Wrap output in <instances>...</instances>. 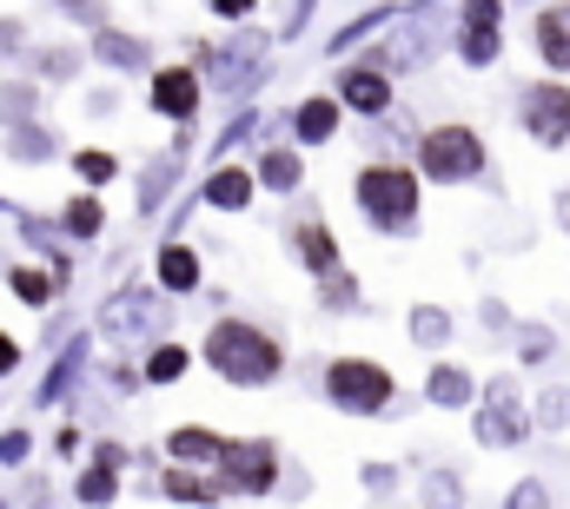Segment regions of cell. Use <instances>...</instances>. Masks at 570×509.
<instances>
[{
	"instance_id": "2",
	"label": "cell",
	"mask_w": 570,
	"mask_h": 509,
	"mask_svg": "<svg viewBox=\"0 0 570 509\" xmlns=\"http://www.w3.org/2000/svg\"><path fill=\"white\" fill-rule=\"evenodd\" d=\"M358 206H365L379 226H412V212H419V179H412L405 166H372V172H358Z\"/></svg>"
},
{
	"instance_id": "18",
	"label": "cell",
	"mask_w": 570,
	"mask_h": 509,
	"mask_svg": "<svg viewBox=\"0 0 570 509\" xmlns=\"http://www.w3.org/2000/svg\"><path fill=\"white\" fill-rule=\"evenodd\" d=\"M13 291H20L27 305H47V298H53V278H40V271H13Z\"/></svg>"
},
{
	"instance_id": "19",
	"label": "cell",
	"mask_w": 570,
	"mask_h": 509,
	"mask_svg": "<svg viewBox=\"0 0 570 509\" xmlns=\"http://www.w3.org/2000/svg\"><path fill=\"white\" fill-rule=\"evenodd\" d=\"M173 450H179V457H219L226 443H213L206 430H179V437H173Z\"/></svg>"
},
{
	"instance_id": "11",
	"label": "cell",
	"mask_w": 570,
	"mask_h": 509,
	"mask_svg": "<svg viewBox=\"0 0 570 509\" xmlns=\"http://www.w3.org/2000/svg\"><path fill=\"white\" fill-rule=\"evenodd\" d=\"M345 107H358V113H385L392 107V87H385V73H345Z\"/></svg>"
},
{
	"instance_id": "15",
	"label": "cell",
	"mask_w": 570,
	"mask_h": 509,
	"mask_svg": "<svg viewBox=\"0 0 570 509\" xmlns=\"http://www.w3.org/2000/svg\"><path fill=\"white\" fill-rule=\"evenodd\" d=\"M206 199H213V206H246V199H253V179H246V172H219V179L206 186Z\"/></svg>"
},
{
	"instance_id": "27",
	"label": "cell",
	"mask_w": 570,
	"mask_h": 509,
	"mask_svg": "<svg viewBox=\"0 0 570 509\" xmlns=\"http://www.w3.org/2000/svg\"><path fill=\"white\" fill-rule=\"evenodd\" d=\"M511 509H544V483H518L511 490Z\"/></svg>"
},
{
	"instance_id": "28",
	"label": "cell",
	"mask_w": 570,
	"mask_h": 509,
	"mask_svg": "<svg viewBox=\"0 0 570 509\" xmlns=\"http://www.w3.org/2000/svg\"><path fill=\"white\" fill-rule=\"evenodd\" d=\"M40 146H53L47 132H20V159H40Z\"/></svg>"
},
{
	"instance_id": "21",
	"label": "cell",
	"mask_w": 570,
	"mask_h": 509,
	"mask_svg": "<svg viewBox=\"0 0 570 509\" xmlns=\"http://www.w3.org/2000/svg\"><path fill=\"white\" fill-rule=\"evenodd\" d=\"M67 226H73L80 239H94V232H100V206H94V199H73V212H67Z\"/></svg>"
},
{
	"instance_id": "1",
	"label": "cell",
	"mask_w": 570,
	"mask_h": 509,
	"mask_svg": "<svg viewBox=\"0 0 570 509\" xmlns=\"http://www.w3.org/2000/svg\"><path fill=\"white\" fill-rule=\"evenodd\" d=\"M206 358H213L233 383H266L279 371V351H273L259 331H246V325H219L213 345H206Z\"/></svg>"
},
{
	"instance_id": "4",
	"label": "cell",
	"mask_w": 570,
	"mask_h": 509,
	"mask_svg": "<svg viewBox=\"0 0 570 509\" xmlns=\"http://www.w3.org/2000/svg\"><path fill=\"white\" fill-rule=\"evenodd\" d=\"M524 127L538 146H564L570 139V87H524Z\"/></svg>"
},
{
	"instance_id": "14",
	"label": "cell",
	"mask_w": 570,
	"mask_h": 509,
	"mask_svg": "<svg viewBox=\"0 0 570 509\" xmlns=\"http://www.w3.org/2000/svg\"><path fill=\"white\" fill-rule=\"evenodd\" d=\"M431 403H471V378L451 371V365H438L431 371Z\"/></svg>"
},
{
	"instance_id": "20",
	"label": "cell",
	"mask_w": 570,
	"mask_h": 509,
	"mask_svg": "<svg viewBox=\"0 0 570 509\" xmlns=\"http://www.w3.org/2000/svg\"><path fill=\"white\" fill-rule=\"evenodd\" d=\"M444 331H451V318H444V311H419V318H412V338H419V345H438Z\"/></svg>"
},
{
	"instance_id": "16",
	"label": "cell",
	"mask_w": 570,
	"mask_h": 509,
	"mask_svg": "<svg viewBox=\"0 0 570 509\" xmlns=\"http://www.w3.org/2000/svg\"><path fill=\"white\" fill-rule=\"evenodd\" d=\"M332 120H338V113H332V100H305V107H298V132H305V139H325Z\"/></svg>"
},
{
	"instance_id": "26",
	"label": "cell",
	"mask_w": 570,
	"mask_h": 509,
	"mask_svg": "<svg viewBox=\"0 0 570 509\" xmlns=\"http://www.w3.org/2000/svg\"><path fill=\"white\" fill-rule=\"evenodd\" d=\"M538 417H544L551 430H558V423H570V397H544V403H538Z\"/></svg>"
},
{
	"instance_id": "13",
	"label": "cell",
	"mask_w": 570,
	"mask_h": 509,
	"mask_svg": "<svg viewBox=\"0 0 570 509\" xmlns=\"http://www.w3.org/2000/svg\"><path fill=\"white\" fill-rule=\"evenodd\" d=\"M298 252H305V265H312V271H332V265H338V252H332V232H325V226H305V232H298Z\"/></svg>"
},
{
	"instance_id": "24",
	"label": "cell",
	"mask_w": 570,
	"mask_h": 509,
	"mask_svg": "<svg viewBox=\"0 0 570 509\" xmlns=\"http://www.w3.org/2000/svg\"><path fill=\"white\" fill-rule=\"evenodd\" d=\"M551 358V331H524V365H544Z\"/></svg>"
},
{
	"instance_id": "22",
	"label": "cell",
	"mask_w": 570,
	"mask_h": 509,
	"mask_svg": "<svg viewBox=\"0 0 570 509\" xmlns=\"http://www.w3.org/2000/svg\"><path fill=\"white\" fill-rule=\"evenodd\" d=\"M179 371H186V351H173V345H166V351H153V378H159V383L179 378Z\"/></svg>"
},
{
	"instance_id": "25",
	"label": "cell",
	"mask_w": 570,
	"mask_h": 509,
	"mask_svg": "<svg viewBox=\"0 0 570 509\" xmlns=\"http://www.w3.org/2000/svg\"><path fill=\"white\" fill-rule=\"evenodd\" d=\"M80 497H87V503H107V497H114V477H107V470H94V477L80 483Z\"/></svg>"
},
{
	"instance_id": "7",
	"label": "cell",
	"mask_w": 570,
	"mask_h": 509,
	"mask_svg": "<svg viewBox=\"0 0 570 509\" xmlns=\"http://www.w3.org/2000/svg\"><path fill=\"white\" fill-rule=\"evenodd\" d=\"M478 437H484V443H518V437H524V417H518L511 383H491V403H484V417H478Z\"/></svg>"
},
{
	"instance_id": "9",
	"label": "cell",
	"mask_w": 570,
	"mask_h": 509,
	"mask_svg": "<svg viewBox=\"0 0 570 509\" xmlns=\"http://www.w3.org/2000/svg\"><path fill=\"white\" fill-rule=\"evenodd\" d=\"M538 53H544V67H570V0L538 13Z\"/></svg>"
},
{
	"instance_id": "8",
	"label": "cell",
	"mask_w": 570,
	"mask_h": 509,
	"mask_svg": "<svg viewBox=\"0 0 570 509\" xmlns=\"http://www.w3.org/2000/svg\"><path fill=\"white\" fill-rule=\"evenodd\" d=\"M219 463L233 470L239 490H273V450H266V443H226Z\"/></svg>"
},
{
	"instance_id": "17",
	"label": "cell",
	"mask_w": 570,
	"mask_h": 509,
	"mask_svg": "<svg viewBox=\"0 0 570 509\" xmlns=\"http://www.w3.org/2000/svg\"><path fill=\"white\" fill-rule=\"evenodd\" d=\"M259 179H266V186H298V159H292V152H273V159L259 166Z\"/></svg>"
},
{
	"instance_id": "29",
	"label": "cell",
	"mask_w": 570,
	"mask_h": 509,
	"mask_svg": "<svg viewBox=\"0 0 570 509\" xmlns=\"http://www.w3.org/2000/svg\"><path fill=\"white\" fill-rule=\"evenodd\" d=\"M13 358H20V351H13V338H0V378L13 371Z\"/></svg>"
},
{
	"instance_id": "6",
	"label": "cell",
	"mask_w": 570,
	"mask_h": 509,
	"mask_svg": "<svg viewBox=\"0 0 570 509\" xmlns=\"http://www.w3.org/2000/svg\"><path fill=\"white\" fill-rule=\"evenodd\" d=\"M498 27H504V7L498 0H478V7H464V60L471 67H491L498 60Z\"/></svg>"
},
{
	"instance_id": "23",
	"label": "cell",
	"mask_w": 570,
	"mask_h": 509,
	"mask_svg": "<svg viewBox=\"0 0 570 509\" xmlns=\"http://www.w3.org/2000/svg\"><path fill=\"white\" fill-rule=\"evenodd\" d=\"M80 172H87V179H100V186H107V179H114V159H107V152H80Z\"/></svg>"
},
{
	"instance_id": "12",
	"label": "cell",
	"mask_w": 570,
	"mask_h": 509,
	"mask_svg": "<svg viewBox=\"0 0 570 509\" xmlns=\"http://www.w3.org/2000/svg\"><path fill=\"white\" fill-rule=\"evenodd\" d=\"M159 278H166L173 291H186V285H199V265H193L186 246H166V252H159Z\"/></svg>"
},
{
	"instance_id": "5",
	"label": "cell",
	"mask_w": 570,
	"mask_h": 509,
	"mask_svg": "<svg viewBox=\"0 0 570 509\" xmlns=\"http://www.w3.org/2000/svg\"><path fill=\"white\" fill-rule=\"evenodd\" d=\"M385 397H392V378H385L379 365H365V358L332 365V403H345V410H379Z\"/></svg>"
},
{
	"instance_id": "3",
	"label": "cell",
	"mask_w": 570,
	"mask_h": 509,
	"mask_svg": "<svg viewBox=\"0 0 570 509\" xmlns=\"http://www.w3.org/2000/svg\"><path fill=\"white\" fill-rule=\"evenodd\" d=\"M484 166V139L471 127H438L425 132V172L431 179H471Z\"/></svg>"
},
{
	"instance_id": "10",
	"label": "cell",
	"mask_w": 570,
	"mask_h": 509,
	"mask_svg": "<svg viewBox=\"0 0 570 509\" xmlns=\"http://www.w3.org/2000/svg\"><path fill=\"white\" fill-rule=\"evenodd\" d=\"M193 100H199V80H193V73H159V80H153V107H159V113L186 120Z\"/></svg>"
}]
</instances>
